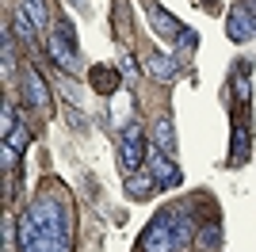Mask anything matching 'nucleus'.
<instances>
[{
  "instance_id": "nucleus-6",
  "label": "nucleus",
  "mask_w": 256,
  "mask_h": 252,
  "mask_svg": "<svg viewBox=\"0 0 256 252\" xmlns=\"http://www.w3.org/2000/svg\"><path fill=\"white\" fill-rule=\"evenodd\" d=\"M69 38H73L69 27H58V34H50V42H46V54L62 65L65 73H76V54L69 50Z\"/></svg>"
},
{
  "instance_id": "nucleus-12",
  "label": "nucleus",
  "mask_w": 256,
  "mask_h": 252,
  "mask_svg": "<svg viewBox=\"0 0 256 252\" xmlns=\"http://www.w3.org/2000/svg\"><path fill=\"white\" fill-rule=\"evenodd\" d=\"M153 146L164 149V153H176V130H172V118H157L153 122Z\"/></svg>"
},
{
  "instance_id": "nucleus-2",
  "label": "nucleus",
  "mask_w": 256,
  "mask_h": 252,
  "mask_svg": "<svg viewBox=\"0 0 256 252\" xmlns=\"http://www.w3.org/2000/svg\"><path fill=\"white\" fill-rule=\"evenodd\" d=\"M118 164H122L126 176L142 172V164H146V142H142V126L138 122H126V130L118 138Z\"/></svg>"
},
{
  "instance_id": "nucleus-8",
  "label": "nucleus",
  "mask_w": 256,
  "mask_h": 252,
  "mask_svg": "<svg viewBox=\"0 0 256 252\" xmlns=\"http://www.w3.org/2000/svg\"><path fill=\"white\" fill-rule=\"evenodd\" d=\"M168 222H172V233H176V244H188L195 233V218H192V206H172L168 210Z\"/></svg>"
},
{
  "instance_id": "nucleus-4",
  "label": "nucleus",
  "mask_w": 256,
  "mask_h": 252,
  "mask_svg": "<svg viewBox=\"0 0 256 252\" xmlns=\"http://www.w3.org/2000/svg\"><path fill=\"white\" fill-rule=\"evenodd\" d=\"M226 31H230L234 42H248L256 34V12L248 8V4H237V8L230 12V20H226Z\"/></svg>"
},
{
  "instance_id": "nucleus-14",
  "label": "nucleus",
  "mask_w": 256,
  "mask_h": 252,
  "mask_svg": "<svg viewBox=\"0 0 256 252\" xmlns=\"http://www.w3.org/2000/svg\"><path fill=\"white\" fill-rule=\"evenodd\" d=\"M20 8L27 12V20L38 27V31H46V23H50V16H46V4L42 0H20Z\"/></svg>"
},
{
  "instance_id": "nucleus-21",
  "label": "nucleus",
  "mask_w": 256,
  "mask_h": 252,
  "mask_svg": "<svg viewBox=\"0 0 256 252\" xmlns=\"http://www.w3.org/2000/svg\"><path fill=\"white\" fill-rule=\"evenodd\" d=\"M16 157H20V149H12L8 142H4V157H0V164H4V172H8V168L16 164Z\"/></svg>"
},
{
  "instance_id": "nucleus-15",
  "label": "nucleus",
  "mask_w": 256,
  "mask_h": 252,
  "mask_svg": "<svg viewBox=\"0 0 256 252\" xmlns=\"http://www.w3.org/2000/svg\"><path fill=\"white\" fill-rule=\"evenodd\" d=\"M222 244V230H218V222H210L206 230H199V248H218Z\"/></svg>"
},
{
  "instance_id": "nucleus-5",
  "label": "nucleus",
  "mask_w": 256,
  "mask_h": 252,
  "mask_svg": "<svg viewBox=\"0 0 256 252\" xmlns=\"http://www.w3.org/2000/svg\"><path fill=\"white\" fill-rule=\"evenodd\" d=\"M146 164H150L153 180H157V188H172V184L180 180V168L172 164V157L164 153V149H157V146L150 149V157H146Z\"/></svg>"
},
{
  "instance_id": "nucleus-11",
  "label": "nucleus",
  "mask_w": 256,
  "mask_h": 252,
  "mask_svg": "<svg viewBox=\"0 0 256 252\" xmlns=\"http://www.w3.org/2000/svg\"><path fill=\"white\" fill-rule=\"evenodd\" d=\"M153 191H157V180H153L150 168H142V172H134V176L126 180V195L130 199H150Z\"/></svg>"
},
{
  "instance_id": "nucleus-3",
  "label": "nucleus",
  "mask_w": 256,
  "mask_h": 252,
  "mask_svg": "<svg viewBox=\"0 0 256 252\" xmlns=\"http://www.w3.org/2000/svg\"><path fill=\"white\" fill-rule=\"evenodd\" d=\"M142 252H176L180 244H176V233H172V222H168V210H160L157 218L146 226V233H142Z\"/></svg>"
},
{
  "instance_id": "nucleus-18",
  "label": "nucleus",
  "mask_w": 256,
  "mask_h": 252,
  "mask_svg": "<svg viewBox=\"0 0 256 252\" xmlns=\"http://www.w3.org/2000/svg\"><path fill=\"white\" fill-rule=\"evenodd\" d=\"M4 142H8L12 149H27V130H23V126H16V130H12Z\"/></svg>"
},
{
  "instance_id": "nucleus-23",
  "label": "nucleus",
  "mask_w": 256,
  "mask_h": 252,
  "mask_svg": "<svg viewBox=\"0 0 256 252\" xmlns=\"http://www.w3.org/2000/svg\"><path fill=\"white\" fill-rule=\"evenodd\" d=\"M4 252H12V218H4Z\"/></svg>"
},
{
  "instance_id": "nucleus-20",
  "label": "nucleus",
  "mask_w": 256,
  "mask_h": 252,
  "mask_svg": "<svg viewBox=\"0 0 256 252\" xmlns=\"http://www.w3.org/2000/svg\"><path fill=\"white\" fill-rule=\"evenodd\" d=\"M237 100H241V104H248V76H245V69L237 73Z\"/></svg>"
},
{
  "instance_id": "nucleus-9",
  "label": "nucleus",
  "mask_w": 256,
  "mask_h": 252,
  "mask_svg": "<svg viewBox=\"0 0 256 252\" xmlns=\"http://www.w3.org/2000/svg\"><path fill=\"white\" fill-rule=\"evenodd\" d=\"M23 96H27V104H31V107L46 111V100H50V96H46V84H42V76L34 73L31 65L23 69Z\"/></svg>"
},
{
  "instance_id": "nucleus-16",
  "label": "nucleus",
  "mask_w": 256,
  "mask_h": 252,
  "mask_svg": "<svg viewBox=\"0 0 256 252\" xmlns=\"http://www.w3.org/2000/svg\"><path fill=\"white\" fill-rule=\"evenodd\" d=\"M0 54H4V73L12 76V69H16V58H12V34H4V42H0Z\"/></svg>"
},
{
  "instance_id": "nucleus-10",
  "label": "nucleus",
  "mask_w": 256,
  "mask_h": 252,
  "mask_svg": "<svg viewBox=\"0 0 256 252\" xmlns=\"http://www.w3.org/2000/svg\"><path fill=\"white\" fill-rule=\"evenodd\" d=\"M248 149H252V130H248V118H237V126H234V149H230L234 164H245V160H248Z\"/></svg>"
},
{
  "instance_id": "nucleus-19",
  "label": "nucleus",
  "mask_w": 256,
  "mask_h": 252,
  "mask_svg": "<svg viewBox=\"0 0 256 252\" xmlns=\"http://www.w3.org/2000/svg\"><path fill=\"white\" fill-rule=\"evenodd\" d=\"M16 126H20V122H12V104H4V111H0V134L8 138Z\"/></svg>"
},
{
  "instance_id": "nucleus-7",
  "label": "nucleus",
  "mask_w": 256,
  "mask_h": 252,
  "mask_svg": "<svg viewBox=\"0 0 256 252\" xmlns=\"http://www.w3.org/2000/svg\"><path fill=\"white\" fill-rule=\"evenodd\" d=\"M150 23H153V31L160 34V38H168V42H180L184 34H188V27H184L180 20H176V16H168V12L164 8H157V4H150Z\"/></svg>"
},
{
  "instance_id": "nucleus-1",
  "label": "nucleus",
  "mask_w": 256,
  "mask_h": 252,
  "mask_svg": "<svg viewBox=\"0 0 256 252\" xmlns=\"http://www.w3.org/2000/svg\"><path fill=\"white\" fill-rule=\"evenodd\" d=\"M20 252H69V210L54 195H38L20 218Z\"/></svg>"
},
{
  "instance_id": "nucleus-13",
  "label": "nucleus",
  "mask_w": 256,
  "mask_h": 252,
  "mask_svg": "<svg viewBox=\"0 0 256 252\" xmlns=\"http://www.w3.org/2000/svg\"><path fill=\"white\" fill-rule=\"evenodd\" d=\"M172 73H176V62H172V58H164V54H150V76H157V80H172Z\"/></svg>"
},
{
  "instance_id": "nucleus-17",
  "label": "nucleus",
  "mask_w": 256,
  "mask_h": 252,
  "mask_svg": "<svg viewBox=\"0 0 256 252\" xmlns=\"http://www.w3.org/2000/svg\"><path fill=\"white\" fill-rule=\"evenodd\" d=\"M31 27H34V23H31V20H27V12H23V8H20V12H16V31H20V34H23V38H34V34H31Z\"/></svg>"
},
{
  "instance_id": "nucleus-22",
  "label": "nucleus",
  "mask_w": 256,
  "mask_h": 252,
  "mask_svg": "<svg viewBox=\"0 0 256 252\" xmlns=\"http://www.w3.org/2000/svg\"><path fill=\"white\" fill-rule=\"evenodd\" d=\"M122 76H126V84H134V80H138V65L130 62V58H122Z\"/></svg>"
}]
</instances>
